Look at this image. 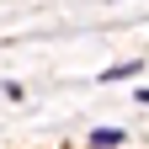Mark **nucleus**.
I'll return each instance as SVG.
<instances>
[{
  "mask_svg": "<svg viewBox=\"0 0 149 149\" xmlns=\"http://www.w3.org/2000/svg\"><path fill=\"white\" fill-rule=\"evenodd\" d=\"M123 144H128V133H123V128H112V123L91 128V149H123Z\"/></svg>",
  "mask_w": 149,
  "mask_h": 149,
  "instance_id": "nucleus-1",
  "label": "nucleus"
},
{
  "mask_svg": "<svg viewBox=\"0 0 149 149\" xmlns=\"http://www.w3.org/2000/svg\"><path fill=\"white\" fill-rule=\"evenodd\" d=\"M139 69H144L139 59H128V64H112V69H101V80H107V85H112V80H139Z\"/></svg>",
  "mask_w": 149,
  "mask_h": 149,
  "instance_id": "nucleus-2",
  "label": "nucleus"
},
{
  "mask_svg": "<svg viewBox=\"0 0 149 149\" xmlns=\"http://www.w3.org/2000/svg\"><path fill=\"white\" fill-rule=\"evenodd\" d=\"M85 149H91V144H85Z\"/></svg>",
  "mask_w": 149,
  "mask_h": 149,
  "instance_id": "nucleus-3",
  "label": "nucleus"
}]
</instances>
